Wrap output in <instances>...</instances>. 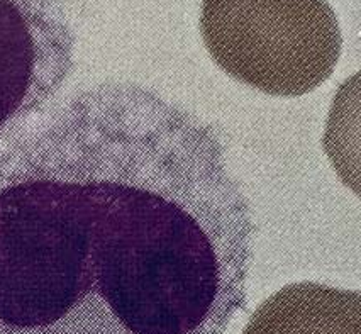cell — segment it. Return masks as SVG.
<instances>
[{
	"label": "cell",
	"instance_id": "cell-1",
	"mask_svg": "<svg viewBox=\"0 0 361 334\" xmlns=\"http://www.w3.org/2000/svg\"><path fill=\"white\" fill-rule=\"evenodd\" d=\"M255 236L211 124L80 90L0 143V334H226Z\"/></svg>",
	"mask_w": 361,
	"mask_h": 334
},
{
	"label": "cell",
	"instance_id": "cell-2",
	"mask_svg": "<svg viewBox=\"0 0 361 334\" xmlns=\"http://www.w3.org/2000/svg\"><path fill=\"white\" fill-rule=\"evenodd\" d=\"M200 32L224 73L276 97L316 90L343 49L327 0H202Z\"/></svg>",
	"mask_w": 361,
	"mask_h": 334
},
{
	"label": "cell",
	"instance_id": "cell-3",
	"mask_svg": "<svg viewBox=\"0 0 361 334\" xmlns=\"http://www.w3.org/2000/svg\"><path fill=\"white\" fill-rule=\"evenodd\" d=\"M73 68L65 0H0V140L43 112Z\"/></svg>",
	"mask_w": 361,
	"mask_h": 334
},
{
	"label": "cell",
	"instance_id": "cell-4",
	"mask_svg": "<svg viewBox=\"0 0 361 334\" xmlns=\"http://www.w3.org/2000/svg\"><path fill=\"white\" fill-rule=\"evenodd\" d=\"M243 334H361V292L290 283L255 309Z\"/></svg>",
	"mask_w": 361,
	"mask_h": 334
},
{
	"label": "cell",
	"instance_id": "cell-5",
	"mask_svg": "<svg viewBox=\"0 0 361 334\" xmlns=\"http://www.w3.org/2000/svg\"><path fill=\"white\" fill-rule=\"evenodd\" d=\"M322 149L343 185L361 199V70L336 90Z\"/></svg>",
	"mask_w": 361,
	"mask_h": 334
}]
</instances>
